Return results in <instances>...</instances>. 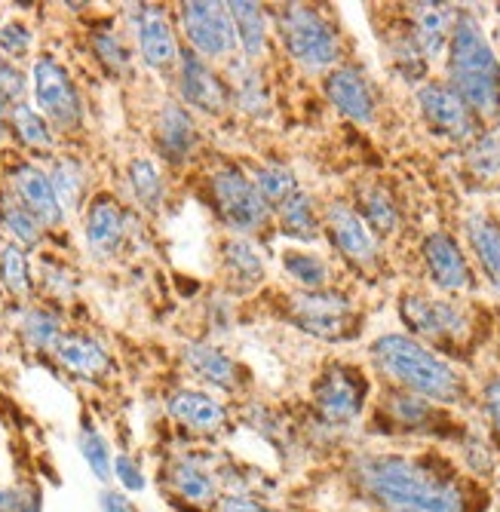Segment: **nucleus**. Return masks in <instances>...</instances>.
<instances>
[{"mask_svg": "<svg viewBox=\"0 0 500 512\" xmlns=\"http://www.w3.org/2000/svg\"><path fill=\"white\" fill-rule=\"evenodd\" d=\"M356 482L387 512H464V497L458 485L408 457H359Z\"/></svg>", "mask_w": 500, "mask_h": 512, "instance_id": "nucleus-1", "label": "nucleus"}, {"mask_svg": "<svg viewBox=\"0 0 500 512\" xmlns=\"http://www.w3.org/2000/svg\"><path fill=\"white\" fill-rule=\"evenodd\" d=\"M448 77L451 89L476 117L491 123L500 120V62L473 16H458L454 22L448 40Z\"/></svg>", "mask_w": 500, "mask_h": 512, "instance_id": "nucleus-2", "label": "nucleus"}, {"mask_svg": "<svg viewBox=\"0 0 500 512\" xmlns=\"http://www.w3.org/2000/svg\"><path fill=\"white\" fill-rule=\"evenodd\" d=\"M372 356L387 378H393L405 390H412L415 396H424L433 402L464 399V381L458 378V371L412 338L384 335L375 341Z\"/></svg>", "mask_w": 500, "mask_h": 512, "instance_id": "nucleus-3", "label": "nucleus"}, {"mask_svg": "<svg viewBox=\"0 0 500 512\" xmlns=\"http://www.w3.org/2000/svg\"><path fill=\"white\" fill-rule=\"evenodd\" d=\"M277 19H280V37L295 62H301L310 71H320L338 62L341 53L338 34L323 13H316L313 7L289 4L280 7Z\"/></svg>", "mask_w": 500, "mask_h": 512, "instance_id": "nucleus-4", "label": "nucleus"}, {"mask_svg": "<svg viewBox=\"0 0 500 512\" xmlns=\"http://www.w3.org/2000/svg\"><path fill=\"white\" fill-rule=\"evenodd\" d=\"M212 197L224 224L237 234H252L267 221V203L255 191V184L234 166H224L212 175Z\"/></svg>", "mask_w": 500, "mask_h": 512, "instance_id": "nucleus-5", "label": "nucleus"}, {"mask_svg": "<svg viewBox=\"0 0 500 512\" xmlns=\"http://www.w3.org/2000/svg\"><path fill=\"white\" fill-rule=\"evenodd\" d=\"M181 25L194 46V53L206 59H224L234 53L237 31L227 13V4H209V0H191L181 4Z\"/></svg>", "mask_w": 500, "mask_h": 512, "instance_id": "nucleus-6", "label": "nucleus"}, {"mask_svg": "<svg viewBox=\"0 0 500 512\" xmlns=\"http://www.w3.org/2000/svg\"><path fill=\"white\" fill-rule=\"evenodd\" d=\"M31 80H34V99L40 114L62 129H74L83 117V108L68 71L53 56H40L34 62Z\"/></svg>", "mask_w": 500, "mask_h": 512, "instance_id": "nucleus-7", "label": "nucleus"}, {"mask_svg": "<svg viewBox=\"0 0 500 512\" xmlns=\"http://www.w3.org/2000/svg\"><path fill=\"white\" fill-rule=\"evenodd\" d=\"M292 322L313 338L341 341L353 332V307L335 292H304L292 298Z\"/></svg>", "mask_w": 500, "mask_h": 512, "instance_id": "nucleus-8", "label": "nucleus"}, {"mask_svg": "<svg viewBox=\"0 0 500 512\" xmlns=\"http://www.w3.org/2000/svg\"><path fill=\"white\" fill-rule=\"evenodd\" d=\"M418 105L427 123L454 142H467L476 135V114L464 105V99L451 86L442 83H427L418 92Z\"/></svg>", "mask_w": 500, "mask_h": 512, "instance_id": "nucleus-9", "label": "nucleus"}, {"mask_svg": "<svg viewBox=\"0 0 500 512\" xmlns=\"http://www.w3.org/2000/svg\"><path fill=\"white\" fill-rule=\"evenodd\" d=\"M362 399H366V381L347 365L329 368L316 384V408L329 424H350L362 411Z\"/></svg>", "mask_w": 500, "mask_h": 512, "instance_id": "nucleus-10", "label": "nucleus"}, {"mask_svg": "<svg viewBox=\"0 0 500 512\" xmlns=\"http://www.w3.org/2000/svg\"><path fill=\"white\" fill-rule=\"evenodd\" d=\"M402 319L408 322V329H415L418 335L436 338V341H454L464 338L470 322L464 310H458L448 301H430L421 295L402 298Z\"/></svg>", "mask_w": 500, "mask_h": 512, "instance_id": "nucleus-11", "label": "nucleus"}, {"mask_svg": "<svg viewBox=\"0 0 500 512\" xmlns=\"http://www.w3.org/2000/svg\"><path fill=\"white\" fill-rule=\"evenodd\" d=\"M178 92L191 108L206 111V114H218L227 108V89L224 83L212 74V68L197 56V53H185L178 65Z\"/></svg>", "mask_w": 500, "mask_h": 512, "instance_id": "nucleus-12", "label": "nucleus"}, {"mask_svg": "<svg viewBox=\"0 0 500 512\" xmlns=\"http://www.w3.org/2000/svg\"><path fill=\"white\" fill-rule=\"evenodd\" d=\"M424 261L433 276V283L445 292H467L473 289V270L448 234H430L424 240Z\"/></svg>", "mask_w": 500, "mask_h": 512, "instance_id": "nucleus-13", "label": "nucleus"}, {"mask_svg": "<svg viewBox=\"0 0 500 512\" xmlns=\"http://www.w3.org/2000/svg\"><path fill=\"white\" fill-rule=\"evenodd\" d=\"M326 227H329V237L332 243L341 249V255H347L356 264H372L378 255V243L372 237V230L366 227L347 203H332L326 212Z\"/></svg>", "mask_w": 500, "mask_h": 512, "instance_id": "nucleus-14", "label": "nucleus"}, {"mask_svg": "<svg viewBox=\"0 0 500 512\" xmlns=\"http://www.w3.org/2000/svg\"><path fill=\"white\" fill-rule=\"evenodd\" d=\"M132 25H135V40H139L142 59L151 68H166L175 62L178 46L160 7H151V4L132 7Z\"/></svg>", "mask_w": 500, "mask_h": 512, "instance_id": "nucleus-15", "label": "nucleus"}, {"mask_svg": "<svg viewBox=\"0 0 500 512\" xmlns=\"http://www.w3.org/2000/svg\"><path fill=\"white\" fill-rule=\"evenodd\" d=\"M10 181H13V191L19 197V203L40 221V224H59L62 221V206L56 200V191H53V181L50 175L31 166V163H19L13 172H10Z\"/></svg>", "mask_w": 500, "mask_h": 512, "instance_id": "nucleus-16", "label": "nucleus"}, {"mask_svg": "<svg viewBox=\"0 0 500 512\" xmlns=\"http://www.w3.org/2000/svg\"><path fill=\"white\" fill-rule=\"evenodd\" d=\"M329 102L350 120L356 123H372L375 120V96L372 86L366 83L356 68H338L326 80Z\"/></svg>", "mask_w": 500, "mask_h": 512, "instance_id": "nucleus-17", "label": "nucleus"}, {"mask_svg": "<svg viewBox=\"0 0 500 512\" xmlns=\"http://www.w3.org/2000/svg\"><path fill=\"white\" fill-rule=\"evenodd\" d=\"M126 237V218L114 197L102 194L86 212V243L96 258H111Z\"/></svg>", "mask_w": 500, "mask_h": 512, "instance_id": "nucleus-18", "label": "nucleus"}, {"mask_svg": "<svg viewBox=\"0 0 500 512\" xmlns=\"http://www.w3.org/2000/svg\"><path fill=\"white\" fill-rule=\"evenodd\" d=\"M458 13L445 4H415L412 7V25H415V43L418 50L430 59L442 56V50L451 40Z\"/></svg>", "mask_w": 500, "mask_h": 512, "instance_id": "nucleus-19", "label": "nucleus"}, {"mask_svg": "<svg viewBox=\"0 0 500 512\" xmlns=\"http://www.w3.org/2000/svg\"><path fill=\"white\" fill-rule=\"evenodd\" d=\"M157 138H160L163 154L172 163H181V160H188L191 151L197 148V126L185 108L166 105L157 117Z\"/></svg>", "mask_w": 500, "mask_h": 512, "instance_id": "nucleus-20", "label": "nucleus"}, {"mask_svg": "<svg viewBox=\"0 0 500 512\" xmlns=\"http://www.w3.org/2000/svg\"><path fill=\"white\" fill-rule=\"evenodd\" d=\"M169 411L175 421H181L191 430H203V433H212L218 427H224V405L215 402L212 396L206 393H197V390H181L169 399Z\"/></svg>", "mask_w": 500, "mask_h": 512, "instance_id": "nucleus-21", "label": "nucleus"}, {"mask_svg": "<svg viewBox=\"0 0 500 512\" xmlns=\"http://www.w3.org/2000/svg\"><path fill=\"white\" fill-rule=\"evenodd\" d=\"M185 362H188V368L194 371L197 378H203V381H209V384H215L221 390H237V384H240L237 362L227 353H221L218 347L191 344V347H185Z\"/></svg>", "mask_w": 500, "mask_h": 512, "instance_id": "nucleus-22", "label": "nucleus"}, {"mask_svg": "<svg viewBox=\"0 0 500 512\" xmlns=\"http://www.w3.org/2000/svg\"><path fill=\"white\" fill-rule=\"evenodd\" d=\"M56 356L68 371L83 375V378H99L102 371H108V365H111L105 347L93 338H86V335H62L56 344Z\"/></svg>", "mask_w": 500, "mask_h": 512, "instance_id": "nucleus-23", "label": "nucleus"}, {"mask_svg": "<svg viewBox=\"0 0 500 512\" xmlns=\"http://www.w3.org/2000/svg\"><path fill=\"white\" fill-rule=\"evenodd\" d=\"M467 240L473 246V255L479 258L491 286L500 289V224L482 212H473L467 218Z\"/></svg>", "mask_w": 500, "mask_h": 512, "instance_id": "nucleus-24", "label": "nucleus"}, {"mask_svg": "<svg viewBox=\"0 0 500 512\" xmlns=\"http://www.w3.org/2000/svg\"><path fill=\"white\" fill-rule=\"evenodd\" d=\"M227 13H231L237 40L243 43V50L249 59L264 56L267 50V22H264V10L258 4H249V0H240V4H227Z\"/></svg>", "mask_w": 500, "mask_h": 512, "instance_id": "nucleus-25", "label": "nucleus"}, {"mask_svg": "<svg viewBox=\"0 0 500 512\" xmlns=\"http://www.w3.org/2000/svg\"><path fill=\"white\" fill-rule=\"evenodd\" d=\"M359 206H362L366 227L378 230V234H393L399 227V209L393 197L384 188H378V184H366V188L359 191Z\"/></svg>", "mask_w": 500, "mask_h": 512, "instance_id": "nucleus-26", "label": "nucleus"}, {"mask_svg": "<svg viewBox=\"0 0 500 512\" xmlns=\"http://www.w3.org/2000/svg\"><path fill=\"white\" fill-rule=\"evenodd\" d=\"M10 123H13V132L19 135V142L34 148V151H50L53 148V132H50V123L43 114H37L31 105L19 102L10 108Z\"/></svg>", "mask_w": 500, "mask_h": 512, "instance_id": "nucleus-27", "label": "nucleus"}, {"mask_svg": "<svg viewBox=\"0 0 500 512\" xmlns=\"http://www.w3.org/2000/svg\"><path fill=\"white\" fill-rule=\"evenodd\" d=\"M50 181H53V191H56V200H59L62 212L80 206L83 191H86V172H83V166L74 157L56 160V166L50 172Z\"/></svg>", "mask_w": 500, "mask_h": 512, "instance_id": "nucleus-28", "label": "nucleus"}, {"mask_svg": "<svg viewBox=\"0 0 500 512\" xmlns=\"http://www.w3.org/2000/svg\"><path fill=\"white\" fill-rule=\"evenodd\" d=\"M224 264L227 270H231V276L237 279V283H243L246 289L261 283L264 276V261L258 255V249L246 240H231L224 243Z\"/></svg>", "mask_w": 500, "mask_h": 512, "instance_id": "nucleus-29", "label": "nucleus"}, {"mask_svg": "<svg viewBox=\"0 0 500 512\" xmlns=\"http://www.w3.org/2000/svg\"><path fill=\"white\" fill-rule=\"evenodd\" d=\"M234 71V99L237 105L252 114V117H264L267 108H270V99H267V89H264V80L243 62L231 65Z\"/></svg>", "mask_w": 500, "mask_h": 512, "instance_id": "nucleus-30", "label": "nucleus"}, {"mask_svg": "<svg viewBox=\"0 0 500 512\" xmlns=\"http://www.w3.org/2000/svg\"><path fill=\"white\" fill-rule=\"evenodd\" d=\"M280 224H283V234L295 237V240H316V212H313V200L307 194H295L289 203L280 206Z\"/></svg>", "mask_w": 500, "mask_h": 512, "instance_id": "nucleus-31", "label": "nucleus"}, {"mask_svg": "<svg viewBox=\"0 0 500 512\" xmlns=\"http://www.w3.org/2000/svg\"><path fill=\"white\" fill-rule=\"evenodd\" d=\"M255 191L261 194V200L267 206H283L298 194V181L289 169L283 166H261L255 175Z\"/></svg>", "mask_w": 500, "mask_h": 512, "instance_id": "nucleus-32", "label": "nucleus"}, {"mask_svg": "<svg viewBox=\"0 0 500 512\" xmlns=\"http://www.w3.org/2000/svg\"><path fill=\"white\" fill-rule=\"evenodd\" d=\"M283 267L295 283H301L310 292H320L329 279L326 261L320 255H310V252H283Z\"/></svg>", "mask_w": 500, "mask_h": 512, "instance_id": "nucleus-33", "label": "nucleus"}, {"mask_svg": "<svg viewBox=\"0 0 500 512\" xmlns=\"http://www.w3.org/2000/svg\"><path fill=\"white\" fill-rule=\"evenodd\" d=\"M129 184H132L135 200H139L145 209H157L163 203V181L151 160L139 157L129 163Z\"/></svg>", "mask_w": 500, "mask_h": 512, "instance_id": "nucleus-34", "label": "nucleus"}, {"mask_svg": "<svg viewBox=\"0 0 500 512\" xmlns=\"http://www.w3.org/2000/svg\"><path fill=\"white\" fill-rule=\"evenodd\" d=\"M172 485L181 497H188L191 503H209L215 497V482L188 460H178L172 467Z\"/></svg>", "mask_w": 500, "mask_h": 512, "instance_id": "nucleus-35", "label": "nucleus"}, {"mask_svg": "<svg viewBox=\"0 0 500 512\" xmlns=\"http://www.w3.org/2000/svg\"><path fill=\"white\" fill-rule=\"evenodd\" d=\"M0 221H4V227L10 230V234L22 246H37L40 243V221L16 197H4V200H0Z\"/></svg>", "mask_w": 500, "mask_h": 512, "instance_id": "nucleus-36", "label": "nucleus"}, {"mask_svg": "<svg viewBox=\"0 0 500 512\" xmlns=\"http://www.w3.org/2000/svg\"><path fill=\"white\" fill-rule=\"evenodd\" d=\"M22 332H25L31 347L56 350V344L62 338V325L50 310H28L25 319H22Z\"/></svg>", "mask_w": 500, "mask_h": 512, "instance_id": "nucleus-37", "label": "nucleus"}, {"mask_svg": "<svg viewBox=\"0 0 500 512\" xmlns=\"http://www.w3.org/2000/svg\"><path fill=\"white\" fill-rule=\"evenodd\" d=\"M0 283H4V289L13 292V295H25L31 289L28 258L16 243L4 246V252H0Z\"/></svg>", "mask_w": 500, "mask_h": 512, "instance_id": "nucleus-38", "label": "nucleus"}, {"mask_svg": "<svg viewBox=\"0 0 500 512\" xmlns=\"http://www.w3.org/2000/svg\"><path fill=\"white\" fill-rule=\"evenodd\" d=\"M387 408H390V414H393V421H396V424L412 427V430L427 427V424L433 421V417H436V411L430 408V402H424V399H418V396H405V393L390 396V399H387Z\"/></svg>", "mask_w": 500, "mask_h": 512, "instance_id": "nucleus-39", "label": "nucleus"}, {"mask_svg": "<svg viewBox=\"0 0 500 512\" xmlns=\"http://www.w3.org/2000/svg\"><path fill=\"white\" fill-rule=\"evenodd\" d=\"M80 454L89 463V470L96 473V479H102V482L111 479V470H114L111 448H108V442H105V436L99 430L83 427V433H80Z\"/></svg>", "mask_w": 500, "mask_h": 512, "instance_id": "nucleus-40", "label": "nucleus"}, {"mask_svg": "<svg viewBox=\"0 0 500 512\" xmlns=\"http://www.w3.org/2000/svg\"><path fill=\"white\" fill-rule=\"evenodd\" d=\"M93 46H96V56L117 74L129 71V50L123 46V40L114 31H96L93 34Z\"/></svg>", "mask_w": 500, "mask_h": 512, "instance_id": "nucleus-41", "label": "nucleus"}, {"mask_svg": "<svg viewBox=\"0 0 500 512\" xmlns=\"http://www.w3.org/2000/svg\"><path fill=\"white\" fill-rule=\"evenodd\" d=\"M470 166H473V172L482 175V178L500 175V142H497L494 135H485V138H479V142L473 145V151H470Z\"/></svg>", "mask_w": 500, "mask_h": 512, "instance_id": "nucleus-42", "label": "nucleus"}, {"mask_svg": "<svg viewBox=\"0 0 500 512\" xmlns=\"http://www.w3.org/2000/svg\"><path fill=\"white\" fill-rule=\"evenodd\" d=\"M31 43H34V34L22 22H7L4 28H0V53L7 56V62L28 56Z\"/></svg>", "mask_w": 500, "mask_h": 512, "instance_id": "nucleus-43", "label": "nucleus"}, {"mask_svg": "<svg viewBox=\"0 0 500 512\" xmlns=\"http://www.w3.org/2000/svg\"><path fill=\"white\" fill-rule=\"evenodd\" d=\"M0 92L7 96V102H19L25 96V74L7 59H0Z\"/></svg>", "mask_w": 500, "mask_h": 512, "instance_id": "nucleus-44", "label": "nucleus"}, {"mask_svg": "<svg viewBox=\"0 0 500 512\" xmlns=\"http://www.w3.org/2000/svg\"><path fill=\"white\" fill-rule=\"evenodd\" d=\"M114 473H117V479H120V485L126 491H142L145 488V476L139 470V463H135L132 457H126V454H120L114 460Z\"/></svg>", "mask_w": 500, "mask_h": 512, "instance_id": "nucleus-45", "label": "nucleus"}, {"mask_svg": "<svg viewBox=\"0 0 500 512\" xmlns=\"http://www.w3.org/2000/svg\"><path fill=\"white\" fill-rule=\"evenodd\" d=\"M0 512H40L37 497L28 491H7V503Z\"/></svg>", "mask_w": 500, "mask_h": 512, "instance_id": "nucleus-46", "label": "nucleus"}, {"mask_svg": "<svg viewBox=\"0 0 500 512\" xmlns=\"http://www.w3.org/2000/svg\"><path fill=\"white\" fill-rule=\"evenodd\" d=\"M99 500H102V512H139V509L132 506V500H126L117 491H105Z\"/></svg>", "mask_w": 500, "mask_h": 512, "instance_id": "nucleus-47", "label": "nucleus"}, {"mask_svg": "<svg viewBox=\"0 0 500 512\" xmlns=\"http://www.w3.org/2000/svg\"><path fill=\"white\" fill-rule=\"evenodd\" d=\"M485 405H488V414L497 427V436H500V381H491L488 390H485Z\"/></svg>", "mask_w": 500, "mask_h": 512, "instance_id": "nucleus-48", "label": "nucleus"}, {"mask_svg": "<svg viewBox=\"0 0 500 512\" xmlns=\"http://www.w3.org/2000/svg\"><path fill=\"white\" fill-rule=\"evenodd\" d=\"M252 509H255V503L246 497H227L221 503V512H252Z\"/></svg>", "mask_w": 500, "mask_h": 512, "instance_id": "nucleus-49", "label": "nucleus"}, {"mask_svg": "<svg viewBox=\"0 0 500 512\" xmlns=\"http://www.w3.org/2000/svg\"><path fill=\"white\" fill-rule=\"evenodd\" d=\"M7 105H10L7 96L0 92V138H4V132H7V117H10V108Z\"/></svg>", "mask_w": 500, "mask_h": 512, "instance_id": "nucleus-50", "label": "nucleus"}, {"mask_svg": "<svg viewBox=\"0 0 500 512\" xmlns=\"http://www.w3.org/2000/svg\"><path fill=\"white\" fill-rule=\"evenodd\" d=\"M4 503H7V491H0V509H4Z\"/></svg>", "mask_w": 500, "mask_h": 512, "instance_id": "nucleus-51", "label": "nucleus"}, {"mask_svg": "<svg viewBox=\"0 0 500 512\" xmlns=\"http://www.w3.org/2000/svg\"><path fill=\"white\" fill-rule=\"evenodd\" d=\"M252 512H267V509H264V506H255V509H252Z\"/></svg>", "mask_w": 500, "mask_h": 512, "instance_id": "nucleus-52", "label": "nucleus"}]
</instances>
